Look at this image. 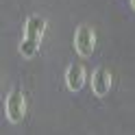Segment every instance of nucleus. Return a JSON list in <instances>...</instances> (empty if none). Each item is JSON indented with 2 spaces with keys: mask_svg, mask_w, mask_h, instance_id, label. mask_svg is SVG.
Listing matches in <instances>:
<instances>
[{
  "mask_svg": "<svg viewBox=\"0 0 135 135\" xmlns=\"http://www.w3.org/2000/svg\"><path fill=\"white\" fill-rule=\"evenodd\" d=\"M131 7H133V9H135V0H131Z\"/></svg>",
  "mask_w": 135,
  "mask_h": 135,
  "instance_id": "obj_6",
  "label": "nucleus"
},
{
  "mask_svg": "<svg viewBox=\"0 0 135 135\" xmlns=\"http://www.w3.org/2000/svg\"><path fill=\"white\" fill-rule=\"evenodd\" d=\"M7 118H9L11 124H20L24 120V113H26V100H24L22 89L13 87L7 96Z\"/></svg>",
  "mask_w": 135,
  "mask_h": 135,
  "instance_id": "obj_1",
  "label": "nucleus"
},
{
  "mask_svg": "<svg viewBox=\"0 0 135 135\" xmlns=\"http://www.w3.org/2000/svg\"><path fill=\"white\" fill-rule=\"evenodd\" d=\"M44 31H46V20L39 18V15H31L26 20V26H24V33H26L24 37L35 41V44H39L41 37H44Z\"/></svg>",
  "mask_w": 135,
  "mask_h": 135,
  "instance_id": "obj_5",
  "label": "nucleus"
},
{
  "mask_svg": "<svg viewBox=\"0 0 135 135\" xmlns=\"http://www.w3.org/2000/svg\"><path fill=\"white\" fill-rule=\"evenodd\" d=\"M74 48H76V52L81 57H91L96 48V33L91 26H79L76 28V35H74Z\"/></svg>",
  "mask_w": 135,
  "mask_h": 135,
  "instance_id": "obj_2",
  "label": "nucleus"
},
{
  "mask_svg": "<svg viewBox=\"0 0 135 135\" xmlns=\"http://www.w3.org/2000/svg\"><path fill=\"white\" fill-rule=\"evenodd\" d=\"M65 85H68L70 91H79L85 85V68L81 63H72L65 70Z\"/></svg>",
  "mask_w": 135,
  "mask_h": 135,
  "instance_id": "obj_4",
  "label": "nucleus"
},
{
  "mask_svg": "<svg viewBox=\"0 0 135 135\" xmlns=\"http://www.w3.org/2000/svg\"><path fill=\"white\" fill-rule=\"evenodd\" d=\"M109 89H111V74H109L107 68H96L94 74H91V91L103 98L109 94Z\"/></svg>",
  "mask_w": 135,
  "mask_h": 135,
  "instance_id": "obj_3",
  "label": "nucleus"
}]
</instances>
